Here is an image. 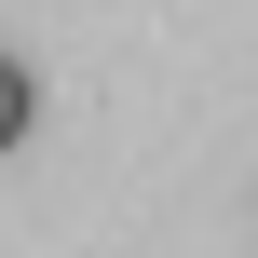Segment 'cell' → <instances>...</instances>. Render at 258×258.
Wrapping results in <instances>:
<instances>
[{"label": "cell", "instance_id": "obj_1", "mask_svg": "<svg viewBox=\"0 0 258 258\" xmlns=\"http://www.w3.org/2000/svg\"><path fill=\"white\" fill-rule=\"evenodd\" d=\"M27 122H41V82H27V68H14V54H0V150H14V136H27Z\"/></svg>", "mask_w": 258, "mask_h": 258}]
</instances>
